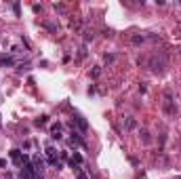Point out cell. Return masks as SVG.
I'll return each mask as SVG.
<instances>
[{
    "label": "cell",
    "mask_w": 181,
    "mask_h": 179,
    "mask_svg": "<svg viewBox=\"0 0 181 179\" xmlns=\"http://www.w3.org/2000/svg\"><path fill=\"white\" fill-rule=\"evenodd\" d=\"M164 112L171 118L177 116V108H175V101H173V93L171 91H164Z\"/></svg>",
    "instance_id": "obj_1"
},
{
    "label": "cell",
    "mask_w": 181,
    "mask_h": 179,
    "mask_svg": "<svg viewBox=\"0 0 181 179\" xmlns=\"http://www.w3.org/2000/svg\"><path fill=\"white\" fill-rule=\"evenodd\" d=\"M11 160H13L17 167H23V162H28V156H21L19 150H11Z\"/></svg>",
    "instance_id": "obj_2"
},
{
    "label": "cell",
    "mask_w": 181,
    "mask_h": 179,
    "mask_svg": "<svg viewBox=\"0 0 181 179\" xmlns=\"http://www.w3.org/2000/svg\"><path fill=\"white\" fill-rule=\"evenodd\" d=\"M74 122H76V124H78V129H80V131H82V133H84V131H87V129H89V124H87V120H84V118H82V116H80V114H76V116H74V120H72V124H74Z\"/></svg>",
    "instance_id": "obj_3"
},
{
    "label": "cell",
    "mask_w": 181,
    "mask_h": 179,
    "mask_svg": "<svg viewBox=\"0 0 181 179\" xmlns=\"http://www.w3.org/2000/svg\"><path fill=\"white\" fill-rule=\"evenodd\" d=\"M46 158H48V164H53V167H57V169H59V162H57V152H55L53 148H48V150H46Z\"/></svg>",
    "instance_id": "obj_4"
},
{
    "label": "cell",
    "mask_w": 181,
    "mask_h": 179,
    "mask_svg": "<svg viewBox=\"0 0 181 179\" xmlns=\"http://www.w3.org/2000/svg\"><path fill=\"white\" fill-rule=\"evenodd\" d=\"M70 164H72L74 169H78V167L82 164V156H80V154H74V156H72V160H70Z\"/></svg>",
    "instance_id": "obj_5"
},
{
    "label": "cell",
    "mask_w": 181,
    "mask_h": 179,
    "mask_svg": "<svg viewBox=\"0 0 181 179\" xmlns=\"http://www.w3.org/2000/svg\"><path fill=\"white\" fill-rule=\"evenodd\" d=\"M0 65H13V57H0Z\"/></svg>",
    "instance_id": "obj_6"
},
{
    "label": "cell",
    "mask_w": 181,
    "mask_h": 179,
    "mask_svg": "<svg viewBox=\"0 0 181 179\" xmlns=\"http://www.w3.org/2000/svg\"><path fill=\"white\" fill-rule=\"evenodd\" d=\"M141 139H143V143H150L152 139H150V133L147 131H141Z\"/></svg>",
    "instance_id": "obj_7"
},
{
    "label": "cell",
    "mask_w": 181,
    "mask_h": 179,
    "mask_svg": "<svg viewBox=\"0 0 181 179\" xmlns=\"http://www.w3.org/2000/svg\"><path fill=\"white\" fill-rule=\"evenodd\" d=\"M127 129H135V120H133V118L127 120Z\"/></svg>",
    "instance_id": "obj_8"
},
{
    "label": "cell",
    "mask_w": 181,
    "mask_h": 179,
    "mask_svg": "<svg viewBox=\"0 0 181 179\" xmlns=\"http://www.w3.org/2000/svg\"><path fill=\"white\" fill-rule=\"evenodd\" d=\"M133 42H143V36H133Z\"/></svg>",
    "instance_id": "obj_9"
},
{
    "label": "cell",
    "mask_w": 181,
    "mask_h": 179,
    "mask_svg": "<svg viewBox=\"0 0 181 179\" xmlns=\"http://www.w3.org/2000/svg\"><path fill=\"white\" fill-rule=\"evenodd\" d=\"M46 122V116H42V118H38V120H36V124H44Z\"/></svg>",
    "instance_id": "obj_10"
}]
</instances>
